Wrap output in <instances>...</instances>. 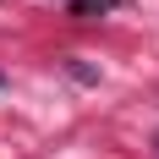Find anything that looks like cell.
I'll return each instance as SVG.
<instances>
[{
  "label": "cell",
  "instance_id": "cell-1",
  "mask_svg": "<svg viewBox=\"0 0 159 159\" xmlns=\"http://www.w3.org/2000/svg\"><path fill=\"white\" fill-rule=\"evenodd\" d=\"M110 6H121V0H71V16H77V22H88L93 11H110Z\"/></svg>",
  "mask_w": 159,
  "mask_h": 159
},
{
  "label": "cell",
  "instance_id": "cell-2",
  "mask_svg": "<svg viewBox=\"0 0 159 159\" xmlns=\"http://www.w3.org/2000/svg\"><path fill=\"white\" fill-rule=\"evenodd\" d=\"M0 82H6V77H0Z\"/></svg>",
  "mask_w": 159,
  "mask_h": 159
}]
</instances>
